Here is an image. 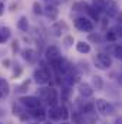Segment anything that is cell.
I'll use <instances>...</instances> for the list:
<instances>
[{"label": "cell", "instance_id": "obj_1", "mask_svg": "<svg viewBox=\"0 0 122 124\" xmlns=\"http://www.w3.org/2000/svg\"><path fill=\"white\" fill-rule=\"evenodd\" d=\"M39 98L46 101L50 107H58L59 102V95L55 88H40L39 90Z\"/></svg>", "mask_w": 122, "mask_h": 124}, {"label": "cell", "instance_id": "obj_2", "mask_svg": "<svg viewBox=\"0 0 122 124\" xmlns=\"http://www.w3.org/2000/svg\"><path fill=\"white\" fill-rule=\"evenodd\" d=\"M33 78H34V81H36L39 85H43V84H47V82H49V79H50V72H49L47 68L42 66V68H39V69L34 71Z\"/></svg>", "mask_w": 122, "mask_h": 124}, {"label": "cell", "instance_id": "obj_3", "mask_svg": "<svg viewBox=\"0 0 122 124\" xmlns=\"http://www.w3.org/2000/svg\"><path fill=\"white\" fill-rule=\"evenodd\" d=\"M19 102L23 107H26L27 110H34V108L42 107L40 105V98H36V97H20Z\"/></svg>", "mask_w": 122, "mask_h": 124}, {"label": "cell", "instance_id": "obj_4", "mask_svg": "<svg viewBox=\"0 0 122 124\" xmlns=\"http://www.w3.org/2000/svg\"><path fill=\"white\" fill-rule=\"evenodd\" d=\"M75 26L81 32H92L93 31V23L88 17H78L75 19Z\"/></svg>", "mask_w": 122, "mask_h": 124}, {"label": "cell", "instance_id": "obj_5", "mask_svg": "<svg viewBox=\"0 0 122 124\" xmlns=\"http://www.w3.org/2000/svg\"><path fill=\"white\" fill-rule=\"evenodd\" d=\"M95 65H96L99 69H108V68H111V65H112V59H111V56L106 55V54H98V55H96V59H95Z\"/></svg>", "mask_w": 122, "mask_h": 124}, {"label": "cell", "instance_id": "obj_6", "mask_svg": "<svg viewBox=\"0 0 122 124\" xmlns=\"http://www.w3.org/2000/svg\"><path fill=\"white\" fill-rule=\"evenodd\" d=\"M45 58H46V61L49 62V63L53 62V61L61 59V51H59V48H56V46H53V45L47 46L46 51H45Z\"/></svg>", "mask_w": 122, "mask_h": 124}, {"label": "cell", "instance_id": "obj_7", "mask_svg": "<svg viewBox=\"0 0 122 124\" xmlns=\"http://www.w3.org/2000/svg\"><path fill=\"white\" fill-rule=\"evenodd\" d=\"M105 12H106L108 17H115V16H118L119 7H118L116 1H115V0H106V1H105Z\"/></svg>", "mask_w": 122, "mask_h": 124}, {"label": "cell", "instance_id": "obj_8", "mask_svg": "<svg viewBox=\"0 0 122 124\" xmlns=\"http://www.w3.org/2000/svg\"><path fill=\"white\" fill-rule=\"evenodd\" d=\"M95 107H96L98 113H101V114H111V113H112V107H111V104H109L108 101H105L103 98L96 100Z\"/></svg>", "mask_w": 122, "mask_h": 124}, {"label": "cell", "instance_id": "obj_9", "mask_svg": "<svg viewBox=\"0 0 122 124\" xmlns=\"http://www.w3.org/2000/svg\"><path fill=\"white\" fill-rule=\"evenodd\" d=\"M78 91L81 94V97H83V98H89V97L93 95V88L88 82H81L79 87H78Z\"/></svg>", "mask_w": 122, "mask_h": 124}, {"label": "cell", "instance_id": "obj_10", "mask_svg": "<svg viewBox=\"0 0 122 124\" xmlns=\"http://www.w3.org/2000/svg\"><path fill=\"white\" fill-rule=\"evenodd\" d=\"M43 13L46 15V17L49 20H56L58 19V15H59V10H58V7L55 4H49L47 3V6L45 7V12Z\"/></svg>", "mask_w": 122, "mask_h": 124}, {"label": "cell", "instance_id": "obj_11", "mask_svg": "<svg viewBox=\"0 0 122 124\" xmlns=\"http://www.w3.org/2000/svg\"><path fill=\"white\" fill-rule=\"evenodd\" d=\"M66 29H68V26H66L65 22H56V23L50 28V33H52L53 36L59 38V36H62L63 31H66Z\"/></svg>", "mask_w": 122, "mask_h": 124}, {"label": "cell", "instance_id": "obj_12", "mask_svg": "<svg viewBox=\"0 0 122 124\" xmlns=\"http://www.w3.org/2000/svg\"><path fill=\"white\" fill-rule=\"evenodd\" d=\"M29 113H30V116L33 118H36V120H39V121H43V120L46 118V116H47V113H46L42 107L34 108V110H29Z\"/></svg>", "mask_w": 122, "mask_h": 124}, {"label": "cell", "instance_id": "obj_13", "mask_svg": "<svg viewBox=\"0 0 122 124\" xmlns=\"http://www.w3.org/2000/svg\"><path fill=\"white\" fill-rule=\"evenodd\" d=\"M10 93V87H9V82L3 78H0V98H4L7 97Z\"/></svg>", "mask_w": 122, "mask_h": 124}, {"label": "cell", "instance_id": "obj_14", "mask_svg": "<svg viewBox=\"0 0 122 124\" xmlns=\"http://www.w3.org/2000/svg\"><path fill=\"white\" fill-rule=\"evenodd\" d=\"M22 56H23V59H26L27 62H34L36 61V52L33 51V49H23L22 51Z\"/></svg>", "mask_w": 122, "mask_h": 124}, {"label": "cell", "instance_id": "obj_15", "mask_svg": "<svg viewBox=\"0 0 122 124\" xmlns=\"http://www.w3.org/2000/svg\"><path fill=\"white\" fill-rule=\"evenodd\" d=\"M47 117L50 120H61V113H59V107H50L47 111Z\"/></svg>", "mask_w": 122, "mask_h": 124}, {"label": "cell", "instance_id": "obj_16", "mask_svg": "<svg viewBox=\"0 0 122 124\" xmlns=\"http://www.w3.org/2000/svg\"><path fill=\"white\" fill-rule=\"evenodd\" d=\"M76 49H78V52H81V54H89V52H91V46H89V43H86V42H78V43H76Z\"/></svg>", "mask_w": 122, "mask_h": 124}, {"label": "cell", "instance_id": "obj_17", "mask_svg": "<svg viewBox=\"0 0 122 124\" xmlns=\"http://www.w3.org/2000/svg\"><path fill=\"white\" fill-rule=\"evenodd\" d=\"M72 121H73V124H85V116L82 113L75 111L72 114Z\"/></svg>", "mask_w": 122, "mask_h": 124}, {"label": "cell", "instance_id": "obj_18", "mask_svg": "<svg viewBox=\"0 0 122 124\" xmlns=\"http://www.w3.org/2000/svg\"><path fill=\"white\" fill-rule=\"evenodd\" d=\"M17 28H19L20 31H23V32L27 31V28H29V22H27V17H26V16H22V17L17 20Z\"/></svg>", "mask_w": 122, "mask_h": 124}, {"label": "cell", "instance_id": "obj_19", "mask_svg": "<svg viewBox=\"0 0 122 124\" xmlns=\"http://www.w3.org/2000/svg\"><path fill=\"white\" fill-rule=\"evenodd\" d=\"M69 95H70V87L62 85V94H61V101L62 102H66V101L69 100Z\"/></svg>", "mask_w": 122, "mask_h": 124}, {"label": "cell", "instance_id": "obj_20", "mask_svg": "<svg viewBox=\"0 0 122 124\" xmlns=\"http://www.w3.org/2000/svg\"><path fill=\"white\" fill-rule=\"evenodd\" d=\"M105 1L106 0H93V7L96 9L98 13L102 12V10H105Z\"/></svg>", "mask_w": 122, "mask_h": 124}, {"label": "cell", "instance_id": "obj_21", "mask_svg": "<svg viewBox=\"0 0 122 124\" xmlns=\"http://www.w3.org/2000/svg\"><path fill=\"white\" fill-rule=\"evenodd\" d=\"M59 113H61L62 120H68V118H69V110H68V107H66L65 104H62L61 107H59Z\"/></svg>", "mask_w": 122, "mask_h": 124}, {"label": "cell", "instance_id": "obj_22", "mask_svg": "<svg viewBox=\"0 0 122 124\" xmlns=\"http://www.w3.org/2000/svg\"><path fill=\"white\" fill-rule=\"evenodd\" d=\"M105 38H106L108 42H115L118 39V33H116V31H108L106 35H105Z\"/></svg>", "mask_w": 122, "mask_h": 124}, {"label": "cell", "instance_id": "obj_23", "mask_svg": "<svg viewBox=\"0 0 122 124\" xmlns=\"http://www.w3.org/2000/svg\"><path fill=\"white\" fill-rule=\"evenodd\" d=\"M96 107H95V104H92V102H88V104H85L83 107H82V114H91L93 113V110H95Z\"/></svg>", "mask_w": 122, "mask_h": 124}, {"label": "cell", "instance_id": "obj_24", "mask_svg": "<svg viewBox=\"0 0 122 124\" xmlns=\"http://www.w3.org/2000/svg\"><path fill=\"white\" fill-rule=\"evenodd\" d=\"M85 9H86V12L91 15L95 20H98V19H99V13L96 12V9H95L93 6H88V4H86V7H85Z\"/></svg>", "mask_w": 122, "mask_h": 124}, {"label": "cell", "instance_id": "obj_25", "mask_svg": "<svg viewBox=\"0 0 122 124\" xmlns=\"http://www.w3.org/2000/svg\"><path fill=\"white\" fill-rule=\"evenodd\" d=\"M43 12H45V9L40 6V3L39 1H34L33 3V13L34 15H43Z\"/></svg>", "mask_w": 122, "mask_h": 124}, {"label": "cell", "instance_id": "obj_26", "mask_svg": "<svg viewBox=\"0 0 122 124\" xmlns=\"http://www.w3.org/2000/svg\"><path fill=\"white\" fill-rule=\"evenodd\" d=\"M93 85L96 87V90L102 88V79H101V77H93Z\"/></svg>", "mask_w": 122, "mask_h": 124}, {"label": "cell", "instance_id": "obj_27", "mask_svg": "<svg viewBox=\"0 0 122 124\" xmlns=\"http://www.w3.org/2000/svg\"><path fill=\"white\" fill-rule=\"evenodd\" d=\"M1 29V33H3V36H4V39L7 40L9 38H10V35H12V32H10V29L7 28V26H3V28H0Z\"/></svg>", "mask_w": 122, "mask_h": 124}, {"label": "cell", "instance_id": "obj_28", "mask_svg": "<svg viewBox=\"0 0 122 124\" xmlns=\"http://www.w3.org/2000/svg\"><path fill=\"white\" fill-rule=\"evenodd\" d=\"M114 54H115V56L118 59H122V46H116L115 51H114Z\"/></svg>", "mask_w": 122, "mask_h": 124}, {"label": "cell", "instance_id": "obj_29", "mask_svg": "<svg viewBox=\"0 0 122 124\" xmlns=\"http://www.w3.org/2000/svg\"><path fill=\"white\" fill-rule=\"evenodd\" d=\"M72 42H73V38H72V36L65 38V45H66V46H70V45H72Z\"/></svg>", "mask_w": 122, "mask_h": 124}, {"label": "cell", "instance_id": "obj_30", "mask_svg": "<svg viewBox=\"0 0 122 124\" xmlns=\"http://www.w3.org/2000/svg\"><path fill=\"white\" fill-rule=\"evenodd\" d=\"M61 1H62V0H47V3H49V4H55V6H56V4H59Z\"/></svg>", "mask_w": 122, "mask_h": 124}, {"label": "cell", "instance_id": "obj_31", "mask_svg": "<svg viewBox=\"0 0 122 124\" xmlns=\"http://www.w3.org/2000/svg\"><path fill=\"white\" fill-rule=\"evenodd\" d=\"M91 39H92V40H96V42H101L99 35H96V36H95V35H91Z\"/></svg>", "mask_w": 122, "mask_h": 124}, {"label": "cell", "instance_id": "obj_32", "mask_svg": "<svg viewBox=\"0 0 122 124\" xmlns=\"http://www.w3.org/2000/svg\"><path fill=\"white\" fill-rule=\"evenodd\" d=\"M4 13V4H3V1H0V16Z\"/></svg>", "mask_w": 122, "mask_h": 124}, {"label": "cell", "instance_id": "obj_33", "mask_svg": "<svg viewBox=\"0 0 122 124\" xmlns=\"http://www.w3.org/2000/svg\"><path fill=\"white\" fill-rule=\"evenodd\" d=\"M3 42H6V39H4V36L1 33V29H0V43H3Z\"/></svg>", "mask_w": 122, "mask_h": 124}, {"label": "cell", "instance_id": "obj_34", "mask_svg": "<svg viewBox=\"0 0 122 124\" xmlns=\"http://www.w3.org/2000/svg\"><path fill=\"white\" fill-rule=\"evenodd\" d=\"M116 33H118V36H121L122 38V26L119 28V29H116Z\"/></svg>", "mask_w": 122, "mask_h": 124}, {"label": "cell", "instance_id": "obj_35", "mask_svg": "<svg viewBox=\"0 0 122 124\" xmlns=\"http://www.w3.org/2000/svg\"><path fill=\"white\" fill-rule=\"evenodd\" d=\"M3 65H6V66H9V65H10V61H9V59H4V61H3Z\"/></svg>", "mask_w": 122, "mask_h": 124}, {"label": "cell", "instance_id": "obj_36", "mask_svg": "<svg viewBox=\"0 0 122 124\" xmlns=\"http://www.w3.org/2000/svg\"><path fill=\"white\" fill-rule=\"evenodd\" d=\"M13 49H14V51H17V49H19V45H17V42H14V43H13Z\"/></svg>", "mask_w": 122, "mask_h": 124}, {"label": "cell", "instance_id": "obj_37", "mask_svg": "<svg viewBox=\"0 0 122 124\" xmlns=\"http://www.w3.org/2000/svg\"><path fill=\"white\" fill-rule=\"evenodd\" d=\"M115 124H122V118H116L115 120Z\"/></svg>", "mask_w": 122, "mask_h": 124}, {"label": "cell", "instance_id": "obj_38", "mask_svg": "<svg viewBox=\"0 0 122 124\" xmlns=\"http://www.w3.org/2000/svg\"><path fill=\"white\" fill-rule=\"evenodd\" d=\"M118 22L122 23V13H119V16H118Z\"/></svg>", "mask_w": 122, "mask_h": 124}, {"label": "cell", "instance_id": "obj_39", "mask_svg": "<svg viewBox=\"0 0 122 124\" xmlns=\"http://www.w3.org/2000/svg\"><path fill=\"white\" fill-rule=\"evenodd\" d=\"M62 124H68V123H62Z\"/></svg>", "mask_w": 122, "mask_h": 124}, {"label": "cell", "instance_id": "obj_40", "mask_svg": "<svg viewBox=\"0 0 122 124\" xmlns=\"http://www.w3.org/2000/svg\"><path fill=\"white\" fill-rule=\"evenodd\" d=\"M0 124H1V123H0Z\"/></svg>", "mask_w": 122, "mask_h": 124}]
</instances>
